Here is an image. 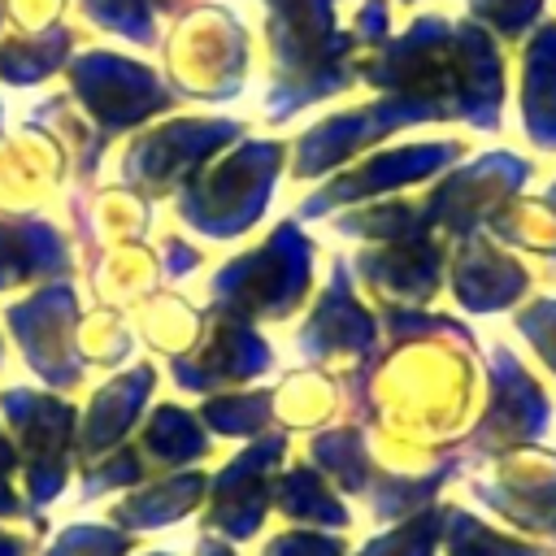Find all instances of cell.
<instances>
[{
	"instance_id": "obj_2",
	"label": "cell",
	"mask_w": 556,
	"mask_h": 556,
	"mask_svg": "<svg viewBox=\"0 0 556 556\" xmlns=\"http://www.w3.org/2000/svg\"><path fill=\"white\" fill-rule=\"evenodd\" d=\"M473 9H478L486 22H495L504 35H517V30H526V26L539 17L543 0H473Z\"/></svg>"
},
{
	"instance_id": "obj_1",
	"label": "cell",
	"mask_w": 556,
	"mask_h": 556,
	"mask_svg": "<svg viewBox=\"0 0 556 556\" xmlns=\"http://www.w3.org/2000/svg\"><path fill=\"white\" fill-rule=\"evenodd\" d=\"M526 126L534 143L556 148V22H543L526 48Z\"/></svg>"
}]
</instances>
